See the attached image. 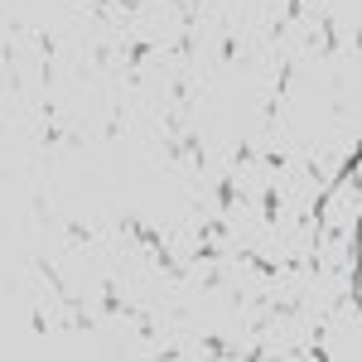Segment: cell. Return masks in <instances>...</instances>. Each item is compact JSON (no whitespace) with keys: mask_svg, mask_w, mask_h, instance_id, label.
<instances>
[{"mask_svg":"<svg viewBox=\"0 0 362 362\" xmlns=\"http://www.w3.org/2000/svg\"><path fill=\"white\" fill-rule=\"evenodd\" d=\"M324 348H329V358H358V309L353 305H334L329 309Z\"/></svg>","mask_w":362,"mask_h":362,"instance_id":"1","label":"cell"},{"mask_svg":"<svg viewBox=\"0 0 362 362\" xmlns=\"http://www.w3.org/2000/svg\"><path fill=\"white\" fill-rule=\"evenodd\" d=\"M232 189L242 198H261L271 189V165L266 160H247L242 169H232Z\"/></svg>","mask_w":362,"mask_h":362,"instance_id":"2","label":"cell"},{"mask_svg":"<svg viewBox=\"0 0 362 362\" xmlns=\"http://www.w3.org/2000/svg\"><path fill=\"white\" fill-rule=\"evenodd\" d=\"M353 223H358V184H343L329 198V227L334 232H353Z\"/></svg>","mask_w":362,"mask_h":362,"instance_id":"3","label":"cell"},{"mask_svg":"<svg viewBox=\"0 0 362 362\" xmlns=\"http://www.w3.org/2000/svg\"><path fill=\"white\" fill-rule=\"evenodd\" d=\"M348 256H353V242H348V232H343V237H334L329 247L319 251V261H324V271H338V266H343Z\"/></svg>","mask_w":362,"mask_h":362,"instance_id":"4","label":"cell"}]
</instances>
